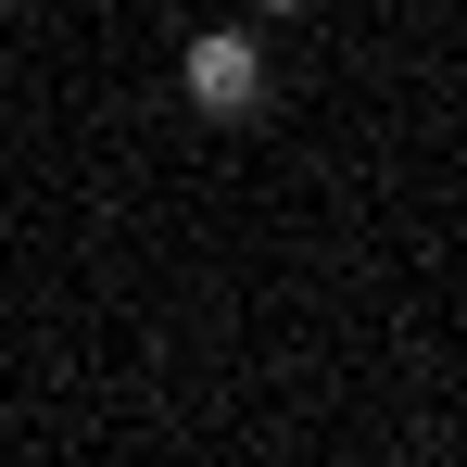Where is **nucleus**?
I'll use <instances>...</instances> for the list:
<instances>
[{"label": "nucleus", "mask_w": 467, "mask_h": 467, "mask_svg": "<svg viewBox=\"0 0 467 467\" xmlns=\"http://www.w3.org/2000/svg\"><path fill=\"white\" fill-rule=\"evenodd\" d=\"M253 13H316V0H253Z\"/></svg>", "instance_id": "nucleus-2"}, {"label": "nucleus", "mask_w": 467, "mask_h": 467, "mask_svg": "<svg viewBox=\"0 0 467 467\" xmlns=\"http://www.w3.org/2000/svg\"><path fill=\"white\" fill-rule=\"evenodd\" d=\"M177 88H190V114L253 127V114H265V38H253V26H202V38L177 51Z\"/></svg>", "instance_id": "nucleus-1"}]
</instances>
